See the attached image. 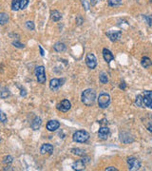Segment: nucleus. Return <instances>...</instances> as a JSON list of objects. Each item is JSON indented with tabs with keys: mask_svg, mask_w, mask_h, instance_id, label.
I'll return each instance as SVG.
<instances>
[{
	"mask_svg": "<svg viewBox=\"0 0 152 171\" xmlns=\"http://www.w3.org/2000/svg\"><path fill=\"white\" fill-rule=\"evenodd\" d=\"M96 100V92L91 89H87L83 91L82 93V102L87 106H91Z\"/></svg>",
	"mask_w": 152,
	"mask_h": 171,
	"instance_id": "nucleus-1",
	"label": "nucleus"
},
{
	"mask_svg": "<svg viewBox=\"0 0 152 171\" xmlns=\"http://www.w3.org/2000/svg\"><path fill=\"white\" fill-rule=\"evenodd\" d=\"M72 139L76 143H85L90 139V134L86 130H77L74 132Z\"/></svg>",
	"mask_w": 152,
	"mask_h": 171,
	"instance_id": "nucleus-2",
	"label": "nucleus"
},
{
	"mask_svg": "<svg viewBox=\"0 0 152 171\" xmlns=\"http://www.w3.org/2000/svg\"><path fill=\"white\" fill-rule=\"evenodd\" d=\"M110 104V96L107 92H102L98 98V105L101 108H106Z\"/></svg>",
	"mask_w": 152,
	"mask_h": 171,
	"instance_id": "nucleus-3",
	"label": "nucleus"
},
{
	"mask_svg": "<svg viewBox=\"0 0 152 171\" xmlns=\"http://www.w3.org/2000/svg\"><path fill=\"white\" fill-rule=\"evenodd\" d=\"M35 75L37 78V82L39 84H44L47 80L46 73H45V68L43 66H39L35 68Z\"/></svg>",
	"mask_w": 152,
	"mask_h": 171,
	"instance_id": "nucleus-4",
	"label": "nucleus"
},
{
	"mask_svg": "<svg viewBox=\"0 0 152 171\" xmlns=\"http://www.w3.org/2000/svg\"><path fill=\"white\" fill-rule=\"evenodd\" d=\"M86 64L87 68L90 69H94L97 66V59L93 53H87L86 56Z\"/></svg>",
	"mask_w": 152,
	"mask_h": 171,
	"instance_id": "nucleus-5",
	"label": "nucleus"
},
{
	"mask_svg": "<svg viewBox=\"0 0 152 171\" xmlns=\"http://www.w3.org/2000/svg\"><path fill=\"white\" fill-rule=\"evenodd\" d=\"M127 165L129 170H138L141 167V162L134 157H129L127 159Z\"/></svg>",
	"mask_w": 152,
	"mask_h": 171,
	"instance_id": "nucleus-6",
	"label": "nucleus"
},
{
	"mask_svg": "<svg viewBox=\"0 0 152 171\" xmlns=\"http://www.w3.org/2000/svg\"><path fill=\"white\" fill-rule=\"evenodd\" d=\"M70 107H71V104L69 100H63L61 101L60 104L57 105V108L62 112H67L68 110H70Z\"/></svg>",
	"mask_w": 152,
	"mask_h": 171,
	"instance_id": "nucleus-7",
	"label": "nucleus"
},
{
	"mask_svg": "<svg viewBox=\"0 0 152 171\" xmlns=\"http://www.w3.org/2000/svg\"><path fill=\"white\" fill-rule=\"evenodd\" d=\"M107 35L108 36V38L111 41L115 42V41L119 40L120 38H121L122 33L120 32V30H109V32L107 33Z\"/></svg>",
	"mask_w": 152,
	"mask_h": 171,
	"instance_id": "nucleus-8",
	"label": "nucleus"
},
{
	"mask_svg": "<svg viewBox=\"0 0 152 171\" xmlns=\"http://www.w3.org/2000/svg\"><path fill=\"white\" fill-rule=\"evenodd\" d=\"M60 127V123L56 120H51L47 124V129L49 131H55Z\"/></svg>",
	"mask_w": 152,
	"mask_h": 171,
	"instance_id": "nucleus-9",
	"label": "nucleus"
},
{
	"mask_svg": "<svg viewBox=\"0 0 152 171\" xmlns=\"http://www.w3.org/2000/svg\"><path fill=\"white\" fill-rule=\"evenodd\" d=\"M109 135V128L107 127H101L98 131V137L102 140H107Z\"/></svg>",
	"mask_w": 152,
	"mask_h": 171,
	"instance_id": "nucleus-10",
	"label": "nucleus"
},
{
	"mask_svg": "<svg viewBox=\"0 0 152 171\" xmlns=\"http://www.w3.org/2000/svg\"><path fill=\"white\" fill-rule=\"evenodd\" d=\"M103 57L107 63H110L114 59V55L112 54V52L108 49H103Z\"/></svg>",
	"mask_w": 152,
	"mask_h": 171,
	"instance_id": "nucleus-11",
	"label": "nucleus"
},
{
	"mask_svg": "<svg viewBox=\"0 0 152 171\" xmlns=\"http://www.w3.org/2000/svg\"><path fill=\"white\" fill-rule=\"evenodd\" d=\"M40 152H41V154H52L53 146L51 144H44L40 148Z\"/></svg>",
	"mask_w": 152,
	"mask_h": 171,
	"instance_id": "nucleus-12",
	"label": "nucleus"
},
{
	"mask_svg": "<svg viewBox=\"0 0 152 171\" xmlns=\"http://www.w3.org/2000/svg\"><path fill=\"white\" fill-rule=\"evenodd\" d=\"M62 85L63 84H62V81L60 79L54 78V79H51V82H50V88L52 90H56L59 87H61Z\"/></svg>",
	"mask_w": 152,
	"mask_h": 171,
	"instance_id": "nucleus-13",
	"label": "nucleus"
},
{
	"mask_svg": "<svg viewBox=\"0 0 152 171\" xmlns=\"http://www.w3.org/2000/svg\"><path fill=\"white\" fill-rule=\"evenodd\" d=\"M86 168V165L85 162L81 160V161H77L75 162L72 164V169L73 170H76V171H82V170H85Z\"/></svg>",
	"mask_w": 152,
	"mask_h": 171,
	"instance_id": "nucleus-14",
	"label": "nucleus"
},
{
	"mask_svg": "<svg viewBox=\"0 0 152 171\" xmlns=\"http://www.w3.org/2000/svg\"><path fill=\"white\" fill-rule=\"evenodd\" d=\"M41 125H42V120H41V118L35 117V118L34 119V121L31 122L30 127H31V128H33L34 130H38V129L40 128V127H41Z\"/></svg>",
	"mask_w": 152,
	"mask_h": 171,
	"instance_id": "nucleus-15",
	"label": "nucleus"
},
{
	"mask_svg": "<svg viewBox=\"0 0 152 171\" xmlns=\"http://www.w3.org/2000/svg\"><path fill=\"white\" fill-rule=\"evenodd\" d=\"M142 100H143V107L147 106L150 110H152V99L148 98L147 96H145V95H142Z\"/></svg>",
	"mask_w": 152,
	"mask_h": 171,
	"instance_id": "nucleus-16",
	"label": "nucleus"
},
{
	"mask_svg": "<svg viewBox=\"0 0 152 171\" xmlns=\"http://www.w3.org/2000/svg\"><path fill=\"white\" fill-rule=\"evenodd\" d=\"M141 65H142V67H143L145 68H149V67L152 66V61L150 60V58L145 56V57H143V58H142Z\"/></svg>",
	"mask_w": 152,
	"mask_h": 171,
	"instance_id": "nucleus-17",
	"label": "nucleus"
},
{
	"mask_svg": "<svg viewBox=\"0 0 152 171\" xmlns=\"http://www.w3.org/2000/svg\"><path fill=\"white\" fill-rule=\"evenodd\" d=\"M51 17L54 22H57L62 18V15L58 11L54 10V11H51Z\"/></svg>",
	"mask_w": 152,
	"mask_h": 171,
	"instance_id": "nucleus-18",
	"label": "nucleus"
},
{
	"mask_svg": "<svg viewBox=\"0 0 152 171\" xmlns=\"http://www.w3.org/2000/svg\"><path fill=\"white\" fill-rule=\"evenodd\" d=\"M53 49H54L55 51L61 52V51H64L66 50V45L64 43H61V42H57L56 44L53 46Z\"/></svg>",
	"mask_w": 152,
	"mask_h": 171,
	"instance_id": "nucleus-19",
	"label": "nucleus"
},
{
	"mask_svg": "<svg viewBox=\"0 0 152 171\" xmlns=\"http://www.w3.org/2000/svg\"><path fill=\"white\" fill-rule=\"evenodd\" d=\"M9 21V15L5 12H0V25H5Z\"/></svg>",
	"mask_w": 152,
	"mask_h": 171,
	"instance_id": "nucleus-20",
	"label": "nucleus"
},
{
	"mask_svg": "<svg viewBox=\"0 0 152 171\" xmlns=\"http://www.w3.org/2000/svg\"><path fill=\"white\" fill-rule=\"evenodd\" d=\"M12 10L14 12H17L18 10H20V0H12Z\"/></svg>",
	"mask_w": 152,
	"mask_h": 171,
	"instance_id": "nucleus-21",
	"label": "nucleus"
},
{
	"mask_svg": "<svg viewBox=\"0 0 152 171\" xmlns=\"http://www.w3.org/2000/svg\"><path fill=\"white\" fill-rule=\"evenodd\" d=\"M108 3L110 7H118L122 5V0H108Z\"/></svg>",
	"mask_w": 152,
	"mask_h": 171,
	"instance_id": "nucleus-22",
	"label": "nucleus"
},
{
	"mask_svg": "<svg viewBox=\"0 0 152 171\" xmlns=\"http://www.w3.org/2000/svg\"><path fill=\"white\" fill-rule=\"evenodd\" d=\"M71 152H72L74 155H77V156H85V150L81 149V148H73L72 150H71Z\"/></svg>",
	"mask_w": 152,
	"mask_h": 171,
	"instance_id": "nucleus-23",
	"label": "nucleus"
},
{
	"mask_svg": "<svg viewBox=\"0 0 152 171\" xmlns=\"http://www.w3.org/2000/svg\"><path fill=\"white\" fill-rule=\"evenodd\" d=\"M99 80L102 84H107L108 82V75L106 73H102L99 76Z\"/></svg>",
	"mask_w": 152,
	"mask_h": 171,
	"instance_id": "nucleus-24",
	"label": "nucleus"
},
{
	"mask_svg": "<svg viewBox=\"0 0 152 171\" xmlns=\"http://www.w3.org/2000/svg\"><path fill=\"white\" fill-rule=\"evenodd\" d=\"M26 28L28 30H34V23L33 21H28L26 22Z\"/></svg>",
	"mask_w": 152,
	"mask_h": 171,
	"instance_id": "nucleus-25",
	"label": "nucleus"
},
{
	"mask_svg": "<svg viewBox=\"0 0 152 171\" xmlns=\"http://www.w3.org/2000/svg\"><path fill=\"white\" fill-rule=\"evenodd\" d=\"M29 4V0H20V10L25 9Z\"/></svg>",
	"mask_w": 152,
	"mask_h": 171,
	"instance_id": "nucleus-26",
	"label": "nucleus"
},
{
	"mask_svg": "<svg viewBox=\"0 0 152 171\" xmlns=\"http://www.w3.org/2000/svg\"><path fill=\"white\" fill-rule=\"evenodd\" d=\"M7 121V116L6 114L0 110V122H2V123H5Z\"/></svg>",
	"mask_w": 152,
	"mask_h": 171,
	"instance_id": "nucleus-27",
	"label": "nucleus"
},
{
	"mask_svg": "<svg viewBox=\"0 0 152 171\" xmlns=\"http://www.w3.org/2000/svg\"><path fill=\"white\" fill-rule=\"evenodd\" d=\"M12 162V156H7L3 159V162L4 164H11Z\"/></svg>",
	"mask_w": 152,
	"mask_h": 171,
	"instance_id": "nucleus-28",
	"label": "nucleus"
},
{
	"mask_svg": "<svg viewBox=\"0 0 152 171\" xmlns=\"http://www.w3.org/2000/svg\"><path fill=\"white\" fill-rule=\"evenodd\" d=\"M142 95H145V96H147L148 98L152 99V90H147V91H143Z\"/></svg>",
	"mask_w": 152,
	"mask_h": 171,
	"instance_id": "nucleus-29",
	"label": "nucleus"
},
{
	"mask_svg": "<svg viewBox=\"0 0 152 171\" xmlns=\"http://www.w3.org/2000/svg\"><path fill=\"white\" fill-rule=\"evenodd\" d=\"M12 45H13L14 47H16V48H20V49L24 48V44H21V43L18 42V41H14V42L12 43Z\"/></svg>",
	"mask_w": 152,
	"mask_h": 171,
	"instance_id": "nucleus-30",
	"label": "nucleus"
},
{
	"mask_svg": "<svg viewBox=\"0 0 152 171\" xmlns=\"http://www.w3.org/2000/svg\"><path fill=\"white\" fill-rule=\"evenodd\" d=\"M106 171H118V169L114 166H108L106 168Z\"/></svg>",
	"mask_w": 152,
	"mask_h": 171,
	"instance_id": "nucleus-31",
	"label": "nucleus"
},
{
	"mask_svg": "<svg viewBox=\"0 0 152 171\" xmlns=\"http://www.w3.org/2000/svg\"><path fill=\"white\" fill-rule=\"evenodd\" d=\"M82 4H83V6L85 5V9L87 11V10H89V8H90V6H89V4H87V1H86V0H82Z\"/></svg>",
	"mask_w": 152,
	"mask_h": 171,
	"instance_id": "nucleus-32",
	"label": "nucleus"
},
{
	"mask_svg": "<svg viewBox=\"0 0 152 171\" xmlns=\"http://www.w3.org/2000/svg\"><path fill=\"white\" fill-rule=\"evenodd\" d=\"M38 48H39V51H40V54H41V56H44V55H45V52H44V50L42 49V47H41V46H38Z\"/></svg>",
	"mask_w": 152,
	"mask_h": 171,
	"instance_id": "nucleus-33",
	"label": "nucleus"
},
{
	"mask_svg": "<svg viewBox=\"0 0 152 171\" xmlns=\"http://www.w3.org/2000/svg\"><path fill=\"white\" fill-rule=\"evenodd\" d=\"M145 18L147 20V22H148V25L150 26V25H151V23H152V18H151L150 16H145Z\"/></svg>",
	"mask_w": 152,
	"mask_h": 171,
	"instance_id": "nucleus-34",
	"label": "nucleus"
},
{
	"mask_svg": "<svg viewBox=\"0 0 152 171\" xmlns=\"http://www.w3.org/2000/svg\"><path fill=\"white\" fill-rule=\"evenodd\" d=\"M147 129H148L150 132H152V122H151V123H149L148 125H147Z\"/></svg>",
	"mask_w": 152,
	"mask_h": 171,
	"instance_id": "nucleus-35",
	"label": "nucleus"
},
{
	"mask_svg": "<svg viewBox=\"0 0 152 171\" xmlns=\"http://www.w3.org/2000/svg\"><path fill=\"white\" fill-rule=\"evenodd\" d=\"M76 21L78 22V24L80 25V24H81V23H82V21H83V20H82L81 18H80V16H79V17H78L77 19H76Z\"/></svg>",
	"mask_w": 152,
	"mask_h": 171,
	"instance_id": "nucleus-36",
	"label": "nucleus"
}]
</instances>
